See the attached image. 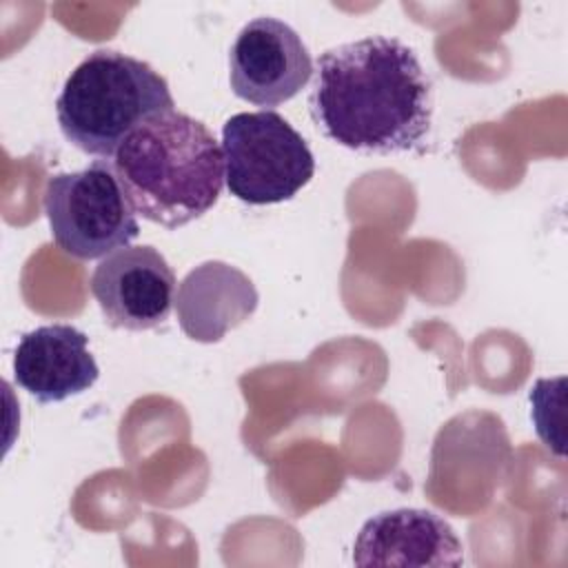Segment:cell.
I'll return each instance as SVG.
<instances>
[{"label": "cell", "mask_w": 568, "mask_h": 568, "mask_svg": "<svg viewBox=\"0 0 568 568\" xmlns=\"http://www.w3.org/2000/svg\"><path fill=\"white\" fill-rule=\"evenodd\" d=\"M91 293L113 328L149 331L175 306V275L153 246H126L98 262Z\"/></svg>", "instance_id": "cell-7"}, {"label": "cell", "mask_w": 568, "mask_h": 568, "mask_svg": "<svg viewBox=\"0 0 568 568\" xmlns=\"http://www.w3.org/2000/svg\"><path fill=\"white\" fill-rule=\"evenodd\" d=\"M257 288L240 268L211 260L191 268L178 286L180 328L195 342H220L257 308Z\"/></svg>", "instance_id": "cell-10"}, {"label": "cell", "mask_w": 568, "mask_h": 568, "mask_svg": "<svg viewBox=\"0 0 568 568\" xmlns=\"http://www.w3.org/2000/svg\"><path fill=\"white\" fill-rule=\"evenodd\" d=\"M89 337L71 324H47L24 333L13 355V377L40 404L62 402L89 390L100 368Z\"/></svg>", "instance_id": "cell-9"}, {"label": "cell", "mask_w": 568, "mask_h": 568, "mask_svg": "<svg viewBox=\"0 0 568 568\" xmlns=\"http://www.w3.org/2000/svg\"><path fill=\"white\" fill-rule=\"evenodd\" d=\"M308 109L346 149L415 151L430 129V80L408 44L368 36L317 58Z\"/></svg>", "instance_id": "cell-1"}, {"label": "cell", "mask_w": 568, "mask_h": 568, "mask_svg": "<svg viewBox=\"0 0 568 568\" xmlns=\"http://www.w3.org/2000/svg\"><path fill=\"white\" fill-rule=\"evenodd\" d=\"M355 566H462L464 548L453 526L422 508L386 510L359 528Z\"/></svg>", "instance_id": "cell-8"}, {"label": "cell", "mask_w": 568, "mask_h": 568, "mask_svg": "<svg viewBox=\"0 0 568 568\" xmlns=\"http://www.w3.org/2000/svg\"><path fill=\"white\" fill-rule=\"evenodd\" d=\"M173 106L166 80L151 64L122 51L98 49L64 80L55 115L75 149L111 160L131 131Z\"/></svg>", "instance_id": "cell-3"}, {"label": "cell", "mask_w": 568, "mask_h": 568, "mask_svg": "<svg viewBox=\"0 0 568 568\" xmlns=\"http://www.w3.org/2000/svg\"><path fill=\"white\" fill-rule=\"evenodd\" d=\"M44 213L55 244L78 260L106 257L140 235L138 213L109 158H98L82 171L51 175Z\"/></svg>", "instance_id": "cell-4"}, {"label": "cell", "mask_w": 568, "mask_h": 568, "mask_svg": "<svg viewBox=\"0 0 568 568\" xmlns=\"http://www.w3.org/2000/svg\"><path fill=\"white\" fill-rule=\"evenodd\" d=\"M229 80L237 98L271 106L295 98L313 73L302 36L286 22L260 16L242 27L229 51Z\"/></svg>", "instance_id": "cell-6"}, {"label": "cell", "mask_w": 568, "mask_h": 568, "mask_svg": "<svg viewBox=\"0 0 568 568\" xmlns=\"http://www.w3.org/2000/svg\"><path fill=\"white\" fill-rule=\"evenodd\" d=\"M224 182L246 204H277L297 195L315 173L306 140L275 111L235 113L222 126Z\"/></svg>", "instance_id": "cell-5"}, {"label": "cell", "mask_w": 568, "mask_h": 568, "mask_svg": "<svg viewBox=\"0 0 568 568\" xmlns=\"http://www.w3.org/2000/svg\"><path fill=\"white\" fill-rule=\"evenodd\" d=\"M111 160L135 213L164 229L202 217L222 193V146L204 122L175 109L131 131Z\"/></svg>", "instance_id": "cell-2"}]
</instances>
